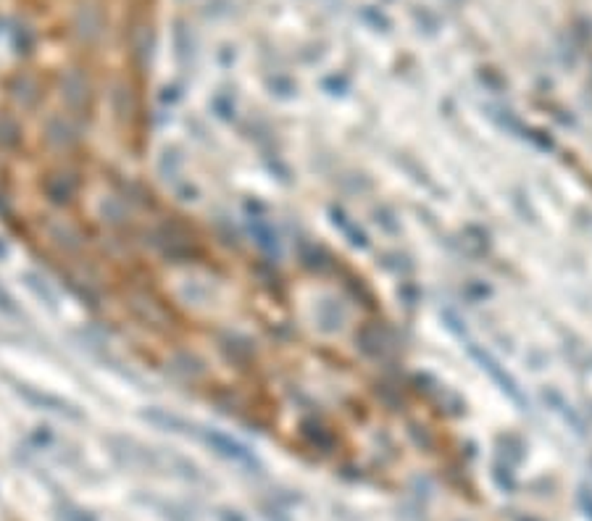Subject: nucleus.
Masks as SVG:
<instances>
[{
  "label": "nucleus",
  "mask_w": 592,
  "mask_h": 521,
  "mask_svg": "<svg viewBox=\"0 0 592 521\" xmlns=\"http://www.w3.org/2000/svg\"><path fill=\"white\" fill-rule=\"evenodd\" d=\"M45 190H48V195H51V200H55V203H66V200L74 195V179L63 177V174H58V177L48 179V185H45Z\"/></svg>",
  "instance_id": "20e7f679"
},
{
  "label": "nucleus",
  "mask_w": 592,
  "mask_h": 521,
  "mask_svg": "<svg viewBox=\"0 0 592 521\" xmlns=\"http://www.w3.org/2000/svg\"><path fill=\"white\" fill-rule=\"evenodd\" d=\"M13 390H16V395L24 397L29 406L45 408V411H53V414L74 418V421H82V411H79V408L74 406V403H69V400H63V397L53 395V393H45L40 387L24 385V382H13Z\"/></svg>",
  "instance_id": "f257e3e1"
},
{
  "label": "nucleus",
  "mask_w": 592,
  "mask_h": 521,
  "mask_svg": "<svg viewBox=\"0 0 592 521\" xmlns=\"http://www.w3.org/2000/svg\"><path fill=\"white\" fill-rule=\"evenodd\" d=\"M0 313H6V316H21L19 305L13 303V298L3 287H0Z\"/></svg>",
  "instance_id": "39448f33"
},
{
  "label": "nucleus",
  "mask_w": 592,
  "mask_h": 521,
  "mask_svg": "<svg viewBox=\"0 0 592 521\" xmlns=\"http://www.w3.org/2000/svg\"><path fill=\"white\" fill-rule=\"evenodd\" d=\"M48 140L55 143V145L69 147L79 140V135H77V129H74L66 119H51V121H48Z\"/></svg>",
  "instance_id": "7ed1b4c3"
},
{
  "label": "nucleus",
  "mask_w": 592,
  "mask_h": 521,
  "mask_svg": "<svg viewBox=\"0 0 592 521\" xmlns=\"http://www.w3.org/2000/svg\"><path fill=\"white\" fill-rule=\"evenodd\" d=\"M21 279H24V287H27L48 311H58V295H55V290L48 284L45 277H40L37 271H24Z\"/></svg>",
  "instance_id": "f03ea898"
}]
</instances>
